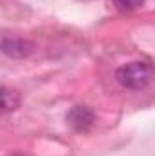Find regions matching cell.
Returning <instances> with one entry per match:
<instances>
[{"instance_id": "cell-1", "label": "cell", "mask_w": 155, "mask_h": 156, "mask_svg": "<svg viewBox=\"0 0 155 156\" xmlns=\"http://www.w3.org/2000/svg\"><path fill=\"white\" fill-rule=\"evenodd\" d=\"M153 78V66L148 60H135L126 66H120L115 71V80L130 91L144 89Z\"/></svg>"}, {"instance_id": "cell-2", "label": "cell", "mask_w": 155, "mask_h": 156, "mask_svg": "<svg viewBox=\"0 0 155 156\" xmlns=\"http://www.w3.org/2000/svg\"><path fill=\"white\" fill-rule=\"evenodd\" d=\"M33 51H35V44L31 40L13 37V35L0 37V53L11 58H28L29 55H33Z\"/></svg>"}, {"instance_id": "cell-3", "label": "cell", "mask_w": 155, "mask_h": 156, "mask_svg": "<svg viewBox=\"0 0 155 156\" xmlns=\"http://www.w3.org/2000/svg\"><path fill=\"white\" fill-rule=\"evenodd\" d=\"M95 118H97L95 111L91 107H88V105H73L66 115V122L73 131L86 133V131H89L93 127Z\"/></svg>"}, {"instance_id": "cell-4", "label": "cell", "mask_w": 155, "mask_h": 156, "mask_svg": "<svg viewBox=\"0 0 155 156\" xmlns=\"http://www.w3.org/2000/svg\"><path fill=\"white\" fill-rule=\"evenodd\" d=\"M22 96L17 89H9L6 85H0V115L13 113L20 107Z\"/></svg>"}, {"instance_id": "cell-5", "label": "cell", "mask_w": 155, "mask_h": 156, "mask_svg": "<svg viewBox=\"0 0 155 156\" xmlns=\"http://www.w3.org/2000/svg\"><path fill=\"white\" fill-rule=\"evenodd\" d=\"M113 5L122 13H131V11H137L142 7L144 0H113Z\"/></svg>"}, {"instance_id": "cell-6", "label": "cell", "mask_w": 155, "mask_h": 156, "mask_svg": "<svg viewBox=\"0 0 155 156\" xmlns=\"http://www.w3.org/2000/svg\"><path fill=\"white\" fill-rule=\"evenodd\" d=\"M11 156H26V154H20V153H13Z\"/></svg>"}]
</instances>
